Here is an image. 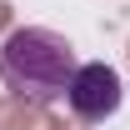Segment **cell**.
<instances>
[{
    "mask_svg": "<svg viewBox=\"0 0 130 130\" xmlns=\"http://www.w3.org/2000/svg\"><path fill=\"white\" fill-rule=\"evenodd\" d=\"M10 30H15V5L0 0V35H10Z\"/></svg>",
    "mask_w": 130,
    "mask_h": 130,
    "instance_id": "5b68a950",
    "label": "cell"
},
{
    "mask_svg": "<svg viewBox=\"0 0 130 130\" xmlns=\"http://www.w3.org/2000/svg\"><path fill=\"white\" fill-rule=\"evenodd\" d=\"M20 130H75V125H70V120H60L50 105H40V110L25 115V125H20Z\"/></svg>",
    "mask_w": 130,
    "mask_h": 130,
    "instance_id": "277c9868",
    "label": "cell"
},
{
    "mask_svg": "<svg viewBox=\"0 0 130 130\" xmlns=\"http://www.w3.org/2000/svg\"><path fill=\"white\" fill-rule=\"evenodd\" d=\"M30 110H35V105H25L20 95H0V130H20Z\"/></svg>",
    "mask_w": 130,
    "mask_h": 130,
    "instance_id": "3957f363",
    "label": "cell"
},
{
    "mask_svg": "<svg viewBox=\"0 0 130 130\" xmlns=\"http://www.w3.org/2000/svg\"><path fill=\"white\" fill-rule=\"evenodd\" d=\"M125 60H130V45H125Z\"/></svg>",
    "mask_w": 130,
    "mask_h": 130,
    "instance_id": "8992f818",
    "label": "cell"
},
{
    "mask_svg": "<svg viewBox=\"0 0 130 130\" xmlns=\"http://www.w3.org/2000/svg\"><path fill=\"white\" fill-rule=\"evenodd\" d=\"M75 45L65 35L45 30V25H25V30H10L5 45H0V80L10 95H20L25 105H50L60 100L75 80Z\"/></svg>",
    "mask_w": 130,
    "mask_h": 130,
    "instance_id": "6da1fadb",
    "label": "cell"
},
{
    "mask_svg": "<svg viewBox=\"0 0 130 130\" xmlns=\"http://www.w3.org/2000/svg\"><path fill=\"white\" fill-rule=\"evenodd\" d=\"M70 100V115L80 120V125H100V120H110L120 110V100H125V85H120V70L105 60H85L75 70V80L65 90Z\"/></svg>",
    "mask_w": 130,
    "mask_h": 130,
    "instance_id": "7a4b0ae2",
    "label": "cell"
}]
</instances>
